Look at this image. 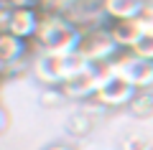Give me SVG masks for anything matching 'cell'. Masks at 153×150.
<instances>
[{"mask_svg":"<svg viewBox=\"0 0 153 150\" xmlns=\"http://www.w3.org/2000/svg\"><path fill=\"white\" fill-rule=\"evenodd\" d=\"M82 41V31L66 16L41 13V26L36 33V43L44 54H74Z\"/></svg>","mask_w":153,"mask_h":150,"instance_id":"cell-1","label":"cell"},{"mask_svg":"<svg viewBox=\"0 0 153 150\" xmlns=\"http://www.w3.org/2000/svg\"><path fill=\"white\" fill-rule=\"evenodd\" d=\"M89 66L92 64L79 51H74V54H44L41 51V56L33 59L31 69L44 86H61L64 81H69L71 76H76Z\"/></svg>","mask_w":153,"mask_h":150,"instance_id":"cell-2","label":"cell"},{"mask_svg":"<svg viewBox=\"0 0 153 150\" xmlns=\"http://www.w3.org/2000/svg\"><path fill=\"white\" fill-rule=\"evenodd\" d=\"M107 66H110V74L128 81L133 89H138V92L153 89V61L138 59L130 51H120Z\"/></svg>","mask_w":153,"mask_h":150,"instance_id":"cell-3","label":"cell"},{"mask_svg":"<svg viewBox=\"0 0 153 150\" xmlns=\"http://www.w3.org/2000/svg\"><path fill=\"white\" fill-rule=\"evenodd\" d=\"M76 51H79V54H82L92 66L110 64L115 56L120 54L117 43L112 41V36H110V31H107V23H105V26H97V28H89V31H84Z\"/></svg>","mask_w":153,"mask_h":150,"instance_id":"cell-4","label":"cell"},{"mask_svg":"<svg viewBox=\"0 0 153 150\" xmlns=\"http://www.w3.org/2000/svg\"><path fill=\"white\" fill-rule=\"evenodd\" d=\"M138 89H133L128 81L117 79V76H107V79L100 84L97 94H94V102H100L105 109H128V104L133 102Z\"/></svg>","mask_w":153,"mask_h":150,"instance_id":"cell-5","label":"cell"},{"mask_svg":"<svg viewBox=\"0 0 153 150\" xmlns=\"http://www.w3.org/2000/svg\"><path fill=\"white\" fill-rule=\"evenodd\" d=\"M38 26H41V10L38 8H16L10 16L8 33L28 43V41H36Z\"/></svg>","mask_w":153,"mask_h":150,"instance_id":"cell-6","label":"cell"},{"mask_svg":"<svg viewBox=\"0 0 153 150\" xmlns=\"http://www.w3.org/2000/svg\"><path fill=\"white\" fill-rule=\"evenodd\" d=\"M146 0H100L102 16L110 21H135L140 10L146 8Z\"/></svg>","mask_w":153,"mask_h":150,"instance_id":"cell-7","label":"cell"},{"mask_svg":"<svg viewBox=\"0 0 153 150\" xmlns=\"http://www.w3.org/2000/svg\"><path fill=\"white\" fill-rule=\"evenodd\" d=\"M28 56V43L21 41V38L10 36V33H3L0 36V61L5 66V71L16 64H23Z\"/></svg>","mask_w":153,"mask_h":150,"instance_id":"cell-8","label":"cell"},{"mask_svg":"<svg viewBox=\"0 0 153 150\" xmlns=\"http://www.w3.org/2000/svg\"><path fill=\"white\" fill-rule=\"evenodd\" d=\"M107 31H110V36H112V41L117 43L120 51H130L135 46V41L140 38V31H138L135 21H110Z\"/></svg>","mask_w":153,"mask_h":150,"instance_id":"cell-9","label":"cell"},{"mask_svg":"<svg viewBox=\"0 0 153 150\" xmlns=\"http://www.w3.org/2000/svg\"><path fill=\"white\" fill-rule=\"evenodd\" d=\"M128 112L138 120H148L153 117V89H143V92H135L133 102L128 104Z\"/></svg>","mask_w":153,"mask_h":150,"instance_id":"cell-10","label":"cell"},{"mask_svg":"<svg viewBox=\"0 0 153 150\" xmlns=\"http://www.w3.org/2000/svg\"><path fill=\"white\" fill-rule=\"evenodd\" d=\"M64 127H66V132H69L71 137H87V135L94 130V117H89L87 112L79 109V112H74L69 120H66Z\"/></svg>","mask_w":153,"mask_h":150,"instance_id":"cell-11","label":"cell"},{"mask_svg":"<svg viewBox=\"0 0 153 150\" xmlns=\"http://www.w3.org/2000/svg\"><path fill=\"white\" fill-rule=\"evenodd\" d=\"M120 150H153V137L140 130H133L120 140Z\"/></svg>","mask_w":153,"mask_h":150,"instance_id":"cell-12","label":"cell"},{"mask_svg":"<svg viewBox=\"0 0 153 150\" xmlns=\"http://www.w3.org/2000/svg\"><path fill=\"white\" fill-rule=\"evenodd\" d=\"M38 102H41V107H46V109H59V107H64L69 99L64 97L61 86H44V89H41V97H38Z\"/></svg>","mask_w":153,"mask_h":150,"instance_id":"cell-13","label":"cell"},{"mask_svg":"<svg viewBox=\"0 0 153 150\" xmlns=\"http://www.w3.org/2000/svg\"><path fill=\"white\" fill-rule=\"evenodd\" d=\"M135 26L140 31V36H153V3H148L140 10V16L135 18Z\"/></svg>","mask_w":153,"mask_h":150,"instance_id":"cell-14","label":"cell"},{"mask_svg":"<svg viewBox=\"0 0 153 150\" xmlns=\"http://www.w3.org/2000/svg\"><path fill=\"white\" fill-rule=\"evenodd\" d=\"M130 54H135L138 59L153 61V36H140L135 41V46L130 48Z\"/></svg>","mask_w":153,"mask_h":150,"instance_id":"cell-15","label":"cell"},{"mask_svg":"<svg viewBox=\"0 0 153 150\" xmlns=\"http://www.w3.org/2000/svg\"><path fill=\"white\" fill-rule=\"evenodd\" d=\"M10 16H13V8L0 3V33H8V26H10Z\"/></svg>","mask_w":153,"mask_h":150,"instance_id":"cell-16","label":"cell"},{"mask_svg":"<svg viewBox=\"0 0 153 150\" xmlns=\"http://www.w3.org/2000/svg\"><path fill=\"white\" fill-rule=\"evenodd\" d=\"M3 3H5V5H10L13 10H16V8H38V3H41V0H3Z\"/></svg>","mask_w":153,"mask_h":150,"instance_id":"cell-17","label":"cell"},{"mask_svg":"<svg viewBox=\"0 0 153 150\" xmlns=\"http://www.w3.org/2000/svg\"><path fill=\"white\" fill-rule=\"evenodd\" d=\"M8 125H10V115H8V109L0 104V135L8 130Z\"/></svg>","mask_w":153,"mask_h":150,"instance_id":"cell-18","label":"cell"},{"mask_svg":"<svg viewBox=\"0 0 153 150\" xmlns=\"http://www.w3.org/2000/svg\"><path fill=\"white\" fill-rule=\"evenodd\" d=\"M44 150H74L69 143H54V145H49V148H44Z\"/></svg>","mask_w":153,"mask_h":150,"instance_id":"cell-19","label":"cell"},{"mask_svg":"<svg viewBox=\"0 0 153 150\" xmlns=\"http://www.w3.org/2000/svg\"><path fill=\"white\" fill-rule=\"evenodd\" d=\"M3 71H5V66H3V61H0V74H3Z\"/></svg>","mask_w":153,"mask_h":150,"instance_id":"cell-20","label":"cell"},{"mask_svg":"<svg viewBox=\"0 0 153 150\" xmlns=\"http://www.w3.org/2000/svg\"><path fill=\"white\" fill-rule=\"evenodd\" d=\"M146 3H151V0H146Z\"/></svg>","mask_w":153,"mask_h":150,"instance_id":"cell-21","label":"cell"},{"mask_svg":"<svg viewBox=\"0 0 153 150\" xmlns=\"http://www.w3.org/2000/svg\"><path fill=\"white\" fill-rule=\"evenodd\" d=\"M0 36H3V33H0Z\"/></svg>","mask_w":153,"mask_h":150,"instance_id":"cell-22","label":"cell"}]
</instances>
